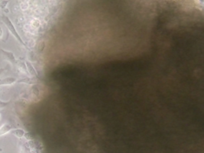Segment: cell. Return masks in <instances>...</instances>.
Listing matches in <instances>:
<instances>
[{"label": "cell", "mask_w": 204, "mask_h": 153, "mask_svg": "<svg viewBox=\"0 0 204 153\" xmlns=\"http://www.w3.org/2000/svg\"><path fill=\"white\" fill-rule=\"evenodd\" d=\"M1 19H2V21H3V23L4 24V25L7 27V28L8 29V31H9V33H10L12 34V35L15 37V38H16V40H17V41L21 45H23V46H24V47H26L25 43H24V40L22 39V37H21V36L19 35V33H18L17 29L15 28L14 24H13V23H12V21L10 20V18L8 17L7 15H4V14H3V15L1 16Z\"/></svg>", "instance_id": "obj_1"}, {"label": "cell", "mask_w": 204, "mask_h": 153, "mask_svg": "<svg viewBox=\"0 0 204 153\" xmlns=\"http://www.w3.org/2000/svg\"><path fill=\"white\" fill-rule=\"evenodd\" d=\"M0 54L3 55L4 57L7 61H8L12 64H16L17 63V60H16V58L14 54L12 53V52L7 51V50H4L3 48H0Z\"/></svg>", "instance_id": "obj_2"}, {"label": "cell", "mask_w": 204, "mask_h": 153, "mask_svg": "<svg viewBox=\"0 0 204 153\" xmlns=\"http://www.w3.org/2000/svg\"><path fill=\"white\" fill-rule=\"evenodd\" d=\"M18 82V79L13 77H7L0 79V86H10Z\"/></svg>", "instance_id": "obj_3"}, {"label": "cell", "mask_w": 204, "mask_h": 153, "mask_svg": "<svg viewBox=\"0 0 204 153\" xmlns=\"http://www.w3.org/2000/svg\"><path fill=\"white\" fill-rule=\"evenodd\" d=\"M25 63H26V67H27L28 74L30 75V76H32V77L37 78V77H38V73H37V70L35 69V68L33 66V64H32L29 61H26L25 62Z\"/></svg>", "instance_id": "obj_4"}, {"label": "cell", "mask_w": 204, "mask_h": 153, "mask_svg": "<svg viewBox=\"0 0 204 153\" xmlns=\"http://www.w3.org/2000/svg\"><path fill=\"white\" fill-rule=\"evenodd\" d=\"M14 129V127L11 126L10 124H8V123H5L3 126L0 127V136H4L7 133L11 132V131Z\"/></svg>", "instance_id": "obj_5"}, {"label": "cell", "mask_w": 204, "mask_h": 153, "mask_svg": "<svg viewBox=\"0 0 204 153\" xmlns=\"http://www.w3.org/2000/svg\"><path fill=\"white\" fill-rule=\"evenodd\" d=\"M11 132L13 135L18 137V138H19V139H22V138H24V136H25V131L24 129H21V128H15V129H13L11 131Z\"/></svg>", "instance_id": "obj_6"}, {"label": "cell", "mask_w": 204, "mask_h": 153, "mask_svg": "<svg viewBox=\"0 0 204 153\" xmlns=\"http://www.w3.org/2000/svg\"><path fill=\"white\" fill-rule=\"evenodd\" d=\"M18 69L20 70V72H24V74H28V69L27 67H26L25 62H21L18 63Z\"/></svg>", "instance_id": "obj_7"}, {"label": "cell", "mask_w": 204, "mask_h": 153, "mask_svg": "<svg viewBox=\"0 0 204 153\" xmlns=\"http://www.w3.org/2000/svg\"><path fill=\"white\" fill-rule=\"evenodd\" d=\"M11 103V101H8V102H5V101H2L0 100V109L4 108V107H7Z\"/></svg>", "instance_id": "obj_8"}, {"label": "cell", "mask_w": 204, "mask_h": 153, "mask_svg": "<svg viewBox=\"0 0 204 153\" xmlns=\"http://www.w3.org/2000/svg\"><path fill=\"white\" fill-rule=\"evenodd\" d=\"M7 4H8L7 1H0V7L1 8L6 7Z\"/></svg>", "instance_id": "obj_9"}, {"label": "cell", "mask_w": 204, "mask_h": 153, "mask_svg": "<svg viewBox=\"0 0 204 153\" xmlns=\"http://www.w3.org/2000/svg\"><path fill=\"white\" fill-rule=\"evenodd\" d=\"M3 35H4V33H3V29H2V27H0V39L2 38Z\"/></svg>", "instance_id": "obj_10"}]
</instances>
